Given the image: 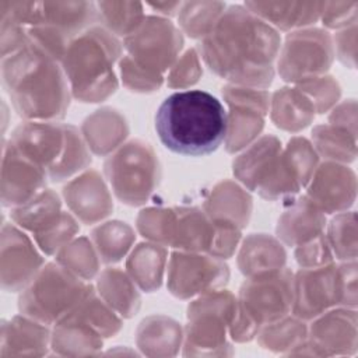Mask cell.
I'll return each instance as SVG.
<instances>
[{
    "instance_id": "6da1fadb",
    "label": "cell",
    "mask_w": 358,
    "mask_h": 358,
    "mask_svg": "<svg viewBox=\"0 0 358 358\" xmlns=\"http://www.w3.org/2000/svg\"><path fill=\"white\" fill-rule=\"evenodd\" d=\"M201 56L217 76L234 85L266 88L274 77L280 35L245 4L229 6L201 39Z\"/></svg>"
},
{
    "instance_id": "7a4b0ae2",
    "label": "cell",
    "mask_w": 358,
    "mask_h": 358,
    "mask_svg": "<svg viewBox=\"0 0 358 358\" xmlns=\"http://www.w3.org/2000/svg\"><path fill=\"white\" fill-rule=\"evenodd\" d=\"M3 85L15 112L36 122L63 119L70 103V87L59 62L34 42L1 60Z\"/></svg>"
},
{
    "instance_id": "3957f363",
    "label": "cell",
    "mask_w": 358,
    "mask_h": 358,
    "mask_svg": "<svg viewBox=\"0 0 358 358\" xmlns=\"http://www.w3.org/2000/svg\"><path fill=\"white\" fill-rule=\"evenodd\" d=\"M154 122L158 138L168 150L203 157L225 143L228 113L213 94L186 90L166 96L158 106Z\"/></svg>"
},
{
    "instance_id": "277c9868",
    "label": "cell",
    "mask_w": 358,
    "mask_h": 358,
    "mask_svg": "<svg viewBox=\"0 0 358 358\" xmlns=\"http://www.w3.org/2000/svg\"><path fill=\"white\" fill-rule=\"evenodd\" d=\"M122 55L117 36L94 25L70 41L60 62L71 95L81 102H101L117 88L113 70Z\"/></svg>"
},
{
    "instance_id": "5b68a950",
    "label": "cell",
    "mask_w": 358,
    "mask_h": 358,
    "mask_svg": "<svg viewBox=\"0 0 358 358\" xmlns=\"http://www.w3.org/2000/svg\"><path fill=\"white\" fill-rule=\"evenodd\" d=\"M92 289L60 263H48L22 289L18 308L29 319L56 324Z\"/></svg>"
},
{
    "instance_id": "8992f818",
    "label": "cell",
    "mask_w": 358,
    "mask_h": 358,
    "mask_svg": "<svg viewBox=\"0 0 358 358\" xmlns=\"http://www.w3.org/2000/svg\"><path fill=\"white\" fill-rule=\"evenodd\" d=\"M103 171L116 197L129 206L144 204L159 182L158 158L141 140L120 145L108 157Z\"/></svg>"
},
{
    "instance_id": "52a82bcc",
    "label": "cell",
    "mask_w": 358,
    "mask_h": 358,
    "mask_svg": "<svg viewBox=\"0 0 358 358\" xmlns=\"http://www.w3.org/2000/svg\"><path fill=\"white\" fill-rule=\"evenodd\" d=\"M126 56L148 73L164 77L183 48L180 29L168 18L147 15L141 25L123 39Z\"/></svg>"
},
{
    "instance_id": "ba28073f",
    "label": "cell",
    "mask_w": 358,
    "mask_h": 358,
    "mask_svg": "<svg viewBox=\"0 0 358 358\" xmlns=\"http://www.w3.org/2000/svg\"><path fill=\"white\" fill-rule=\"evenodd\" d=\"M292 302L294 275L285 267L250 275L239 289V306L259 326L285 317Z\"/></svg>"
},
{
    "instance_id": "9c48e42d",
    "label": "cell",
    "mask_w": 358,
    "mask_h": 358,
    "mask_svg": "<svg viewBox=\"0 0 358 358\" xmlns=\"http://www.w3.org/2000/svg\"><path fill=\"white\" fill-rule=\"evenodd\" d=\"M334 48L327 31L301 29L287 35L278 57V73L282 80L301 83L322 76L331 64Z\"/></svg>"
},
{
    "instance_id": "30bf717a",
    "label": "cell",
    "mask_w": 358,
    "mask_h": 358,
    "mask_svg": "<svg viewBox=\"0 0 358 358\" xmlns=\"http://www.w3.org/2000/svg\"><path fill=\"white\" fill-rule=\"evenodd\" d=\"M236 309V299L227 289H217L200 295L187 308L186 348L229 347L225 343V327L231 324Z\"/></svg>"
},
{
    "instance_id": "8fae6325",
    "label": "cell",
    "mask_w": 358,
    "mask_h": 358,
    "mask_svg": "<svg viewBox=\"0 0 358 358\" xmlns=\"http://www.w3.org/2000/svg\"><path fill=\"white\" fill-rule=\"evenodd\" d=\"M228 278L229 270L222 259L185 250L171 255L168 288L180 299L221 289Z\"/></svg>"
},
{
    "instance_id": "7c38bea8",
    "label": "cell",
    "mask_w": 358,
    "mask_h": 358,
    "mask_svg": "<svg viewBox=\"0 0 358 358\" xmlns=\"http://www.w3.org/2000/svg\"><path fill=\"white\" fill-rule=\"evenodd\" d=\"M222 96L229 105L225 147L228 152H236L259 136L268 112L270 95L260 88L227 85Z\"/></svg>"
},
{
    "instance_id": "4fadbf2b",
    "label": "cell",
    "mask_w": 358,
    "mask_h": 358,
    "mask_svg": "<svg viewBox=\"0 0 358 358\" xmlns=\"http://www.w3.org/2000/svg\"><path fill=\"white\" fill-rule=\"evenodd\" d=\"M336 305H338L337 264L301 268L295 274L291 310L296 319L317 317Z\"/></svg>"
},
{
    "instance_id": "5bb4252c",
    "label": "cell",
    "mask_w": 358,
    "mask_h": 358,
    "mask_svg": "<svg viewBox=\"0 0 358 358\" xmlns=\"http://www.w3.org/2000/svg\"><path fill=\"white\" fill-rule=\"evenodd\" d=\"M70 124L27 120L11 134V145L46 173L60 161L69 140Z\"/></svg>"
},
{
    "instance_id": "9a60e30c",
    "label": "cell",
    "mask_w": 358,
    "mask_h": 358,
    "mask_svg": "<svg viewBox=\"0 0 358 358\" xmlns=\"http://www.w3.org/2000/svg\"><path fill=\"white\" fill-rule=\"evenodd\" d=\"M1 285L7 291H22L43 264L29 238L14 225H3Z\"/></svg>"
},
{
    "instance_id": "2e32d148",
    "label": "cell",
    "mask_w": 358,
    "mask_h": 358,
    "mask_svg": "<svg viewBox=\"0 0 358 358\" xmlns=\"http://www.w3.org/2000/svg\"><path fill=\"white\" fill-rule=\"evenodd\" d=\"M355 173L337 162L316 166L309 183L308 197L323 213H343L355 200Z\"/></svg>"
},
{
    "instance_id": "e0dca14e",
    "label": "cell",
    "mask_w": 358,
    "mask_h": 358,
    "mask_svg": "<svg viewBox=\"0 0 358 358\" xmlns=\"http://www.w3.org/2000/svg\"><path fill=\"white\" fill-rule=\"evenodd\" d=\"M45 169L20 154L8 141L3 148L1 200L6 207H18L45 189Z\"/></svg>"
},
{
    "instance_id": "ac0fdd59",
    "label": "cell",
    "mask_w": 358,
    "mask_h": 358,
    "mask_svg": "<svg viewBox=\"0 0 358 358\" xmlns=\"http://www.w3.org/2000/svg\"><path fill=\"white\" fill-rule=\"evenodd\" d=\"M63 196L76 217L87 225L101 221L113 210L109 192L95 171L73 179L64 186Z\"/></svg>"
},
{
    "instance_id": "d6986e66",
    "label": "cell",
    "mask_w": 358,
    "mask_h": 358,
    "mask_svg": "<svg viewBox=\"0 0 358 358\" xmlns=\"http://www.w3.org/2000/svg\"><path fill=\"white\" fill-rule=\"evenodd\" d=\"M96 22L98 10L92 1H42L39 25L53 28L69 41Z\"/></svg>"
},
{
    "instance_id": "ffe728a7",
    "label": "cell",
    "mask_w": 358,
    "mask_h": 358,
    "mask_svg": "<svg viewBox=\"0 0 358 358\" xmlns=\"http://www.w3.org/2000/svg\"><path fill=\"white\" fill-rule=\"evenodd\" d=\"M324 225V213L303 196L284 211L278 220L277 235L284 243L298 246L323 234Z\"/></svg>"
},
{
    "instance_id": "44dd1931",
    "label": "cell",
    "mask_w": 358,
    "mask_h": 358,
    "mask_svg": "<svg viewBox=\"0 0 358 358\" xmlns=\"http://www.w3.org/2000/svg\"><path fill=\"white\" fill-rule=\"evenodd\" d=\"M245 6L268 25L287 31L315 24L323 1H246Z\"/></svg>"
},
{
    "instance_id": "7402d4cb",
    "label": "cell",
    "mask_w": 358,
    "mask_h": 358,
    "mask_svg": "<svg viewBox=\"0 0 358 358\" xmlns=\"http://www.w3.org/2000/svg\"><path fill=\"white\" fill-rule=\"evenodd\" d=\"M281 143L274 136H264L252 143L234 161V175L252 192H256L281 152Z\"/></svg>"
},
{
    "instance_id": "603a6c76",
    "label": "cell",
    "mask_w": 358,
    "mask_h": 358,
    "mask_svg": "<svg viewBox=\"0 0 358 358\" xmlns=\"http://www.w3.org/2000/svg\"><path fill=\"white\" fill-rule=\"evenodd\" d=\"M323 315V313H322ZM310 345L337 348L357 345V315L354 309L324 312L310 327Z\"/></svg>"
},
{
    "instance_id": "cb8c5ba5",
    "label": "cell",
    "mask_w": 358,
    "mask_h": 358,
    "mask_svg": "<svg viewBox=\"0 0 358 358\" xmlns=\"http://www.w3.org/2000/svg\"><path fill=\"white\" fill-rule=\"evenodd\" d=\"M63 213L59 196L52 189H43L25 204L13 207L11 218L15 224L32 232L34 236H38L55 227Z\"/></svg>"
},
{
    "instance_id": "d4e9b609",
    "label": "cell",
    "mask_w": 358,
    "mask_h": 358,
    "mask_svg": "<svg viewBox=\"0 0 358 358\" xmlns=\"http://www.w3.org/2000/svg\"><path fill=\"white\" fill-rule=\"evenodd\" d=\"M88 147L96 155H105L117 148L129 133L124 117L115 109L103 108L88 116L83 124Z\"/></svg>"
},
{
    "instance_id": "484cf974",
    "label": "cell",
    "mask_w": 358,
    "mask_h": 358,
    "mask_svg": "<svg viewBox=\"0 0 358 358\" xmlns=\"http://www.w3.org/2000/svg\"><path fill=\"white\" fill-rule=\"evenodd\" d=\"M284 263L285 250L282 245L266 234L248 236L238 259L241 271L248 277L281 268Z\"/></svg>"
},
{
    "instance_id": "4316f807",
    "label": "cell",
    "mask_w": 358,
    "mask_h": 358,
    "mask_svg": "<svg viewBox=\"0 0 358 358\" xmlns=\"http://www.w3.org/2000/svg\"><path fill=\"white\" fill-rule=\"evenodd\" d=\"M166 263V249L161 243H140L127 259L126 267L131 280L144 291L159 288Z\"/></svg>"
},
{
    "instance_id": "83f0119b",
    "label": "cell",
    "mask_w": 358,
    "mask_h": 358,
    "mask_svg": "<svg viewBox=\"0 0 358 358\" xmlns=\"http://www.w3.org/2000/svg\"><path fill=\"white\" fill-rule=\"evenodd\" d=\"M315 116L310 99L298 88H281L271 99V119L282 130L305 129Z\"/></svg>"
},
{
    "instance_id": "f1b7e54d",
    "label": "cell",
    "mask_w": 358,
    "mask_h": 358,
    "mask_svg": "<svg viewBox=\"0 0 358 358\" xmlns=\"http://www.w3.org/2000/svg\"><path fill=\"white\" fill-rule=\"evenodd\" d=\"M252 210V200L239 186L222 182L214 187L206 203V213L211 220H224L245 227Z\"/></svg>"
},
{
    "instance_id": "f546056e",
    "label": "cell",
    "mask_w": 358,
    "mask_h": 358,
    "mask_svg": "<svg viewBox=\"0 0 358 358\" xmlns=\"http://www.w3.org/2000/svg\"><path fill=\"white\" fill-rule=\"evenodd\" d=\"M133 282L117 268H106L98 278L99 295L123 317H131L140 308V295Z\"/></svg>"
},
{
    "instance_id": "4dcf8cb0",
    "label": "cell",
    "mask_w": 358,
    "mask_h": 358,
    "mask_svg": "<svg viewBox=\"0 0 358 358\" xmlns=\"http://www.w3.org/2000/svg\"><path fill=\"white\" fill-rule=\"evenodd\" d=\"M49 329L46 324L34 320L15 316L8 324H3L1 333V350L13 347L8 354H14V350L22 348L21 354H41L36 350L48 347Z\"/></svg>"
},
{
    "instance_id": "1f68e13d",
    "label": "cell",
    "mask_w": 358,
    "mask_h": 358,
    "mask_svg": "<svg viewBox=\"0 0 358 358\" xmlns=\"http://www.w3.org/2000/svg\"><path fill=\"white\" fill-rule=\"evenodd\" d=\"M98 18L115 36H129L144 21V8L138 1H98Z\"/></svg>"
},
{
    "instance_id": "d6a6232c",
    "label": "cell",
    "mask_w": 358,
    "mask_h": 358,
    "mask_svg": "<svg viewBox=\"0 0 358 358\" xmlns=\"http://www.w3.org/2000/svg\"><path fill=\"white\" fill-rule=\"evenodd\" d=\"M227 6L221 1H186L178 13L179 27L190 38L203 39L215 27Z\"/></svg>"
},
{
    "instance_id": "836d02e7",
    "label": "cell",
    "mask_w": 358,
    "mask_h": 358,
    "mask_svg": "<svg viewBox=\"0 0 358 358\" xmlns=\"http://www.w3.org/2000/svg\"><path fill=\"white\" fill-rule=\"evenodd\" d=\"M91 238L102 262L116 263L130 249L134 241V232L126 222L109 221L96 227Z\"/></svg>"
},
{
    "instance_id": "e575fe53",
    "label": "cell",
    "mask_w": 358,
    "mask_h": 358,
    "mask_svg": "<svg viewBox=\"0 0 358 358\" xmlns=\"http://www.w3.org/2000/svg\"><path fill=\"white\" fill-rule=\"evenodd\" d=\"M316 150L326 158L340 162H351L355 159L357 136L336 124L316 126L312 131Z\"/></svg>"
},
{
    "instance_id": "d590c367",
    "label": "cell",
    "mask_w": 358,
    "mask_h": 358,
    "mask_svg": "<svg viewBox=\"0 0 358 358\" xmlns=\"http://www.w3.org/2000/svg\"><path fill=\"white\" fill-rule=\"evenodd\" d=\"M333 255L344 262L355 260L357 257V228L355 213L337 214L329 225V235L326 236Z\"/></svg>"
},
{
    "instance_id": "8d00e7d4",
    "label": "cell",
    "mask_w": 358,
    "mask_h": 358,
    "mask_svg": "<svg viewBox=\"0 0 358 358\" xmlns=\"http://www.w3.org/2000/svg\"><path fill=\"white\" fill-rule=\"evenodd\" d=\"M92 245L87 238H80L73 243H67L60 252H57V263L67 267L77 277L84 281L91 280L98 273V259Z\"/></svg>"
},
{
    "instance_id": "74e56055",
    "label": "cell",
    "mask_w": 358,
    "mask_h": 358,
    "mask_svg": "<svg viewBox=\"0 0 358 358\" xmlns=\"http://www.w3.org/2000/svg\"><path fill=\"white\" fill-rule=\"evenodd\" d=\"M306 337V326L296 319H280L264 324L260 331V344L266 348L299 347Z\"/></svg>"
},
{
    "instance_id": "f35d334b",
    "label": "cell",
    "mask_w": 358,
    "mask_h": 358,
    "mask_svg": "<svg viewBox=\"0 0 358 358\" xmlns=\"http://www.w3.org/2000/svg\"><path fill=\"white\" fill-rule=\"evenodd\" d=\"M296 88L310 99L315 112L319 113H324L337 102L340 96V87L337 81L327 76H319L301 81L298 83Z\"/></svg>"
},
{
    "instance_id": "ab89813d",
    "label": "cell",
    "mask_w": 358,
    "mask_h": 358,
    "mask_svg": "<svg viewBox=\"0 0 358 358\" xmlns=\"http://www.w3.org/2000/svg\"><path fill=\"white\" fill-rule=\"evenodd\" d=\"M78 231L80 227L77 221L64 211L60 221L55 227H52L42 235L34 236V239L46 255H53L56 252H60Z\"/></svg>"
},
{
    "instance_id": "60d3db41",
    "label": "cell",
    "mask_w": 358,
    "mask_h": 358,
    "mask_svg": "<svg viewBox=\"0 0 358 358\" xmlns=\"http://www.w3.org/2000/svg\"><path fill=\"white\" fill-rule=\"evenodd\" d=\"M120 74L123 85L136 92H152L164 83V77L145 71L134 64L126 55L120 60Z\"/></svg>"
},
{
    "instance_id": "b9f144b4",
    "label": "cell",
    "mask_w": 358,
    "mask_h": 358,
    "mask_svg": "<svg viewBox=\"0 0 358 358\" xmlns=\"http://www.w3.org/2000/svg\"><path fill=\"white\" fill-rule=\"evenodd\" d=\"M295 259L302 268L320 267L331 263L333 252L323 234L296 246Z\"/></svg>"
},
{
    "instance_id": "7bdbcfd3",
    "label": "cell",
    "mask_w": 358,
    "mask_h": 358,
    "mask_svg": "<svg viewBox=\"0 0 358 358\" xmlns=\"http://www.w3.org/2000/svg\"><path fill=\"white\" fill-rule=\"evenodd\" d=\"M200 76H201V69H200L199 55L196 53V49H189L172 66L166 78V84L172 88H178V87L183 88L197 83Z\"/></svg>"
},
{
    "instance_id": "ee69618b",
    "label": "cell",
    "mask_w": 358,
    "mask_h": 358,
    "mask_svg": "<svg viewBox=\"0 0 358 358\" xmlns=\"http://www.w3.org/2000/svg\"><path fill=\"white\" fill-rule=\"evenodd\" d=\"M357 1H324L320 18L327 28L343 29L357 22Z\"/></svg>"
},
{
    "instance_id": "f6af8a7d",
    "label": "cell",
    "mask_w": 358,
    "mask_h": 358,
    "mask_svg": "<svg viewBox=\"0 0 358 358\" xmlns=\"http://www.w3.org/2000/svg\"><path fill=\"white\" fill-rule=\"evenodd\" d=\"M338 305L355 308L357 305V264L355 260L337 266Z\"/></svg>"
},
{
    "instance_id": "bcb514c9",
    "label": "cell",
    "mask_w": 358,
    "mask_h": 358,
    "mask_svg": "<svg viewBox=\"0 0 358 358\" xmlns=\"http://www.w3.org/2000/svg\"><path fill=\"white\" fill-rule=\"evenodd\" d=\"M336 52L338 60L350 69L355 67V43H357V22L351 24L338 32L334 36Z\"/></svg>"
},
{
    "instance_id": "7dc6e473",
    "label": "cell",
    "mask_w": 358,
    "mask_h": 358,
    "mask_svg": "<svg viewBox=\"0 0 358 358\" xmlns=\"http://www.w3.org/2000/svg\"><path fill=\"white\" fill-rule=\"evenodd\" d=\"M152 10H157L159 14H162V17L168 18V17H173L178 15L180 7H182V1H150L147 3Z\"/></svg>"
}]
</instances>
